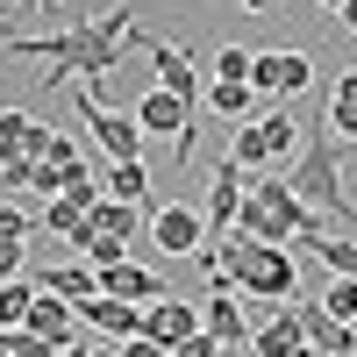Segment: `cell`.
I'll return each mask as SVG.
<instances>
[{"mask_svg":"<svg viewBox=\"0 0 357 357\" xmlns=\"http://www.w3.org/2000/svg\"><path fill=\"white\" fill-rule=\"evenodd\" d=\"M243 186H250V200H257V207H272V215H279L293 236H321V215H314V207L286 186L279 172H257V178H243Z\"/></svg>","mask_w":357,"mask_h":357,"instance_id":"cell-8","label":"cell"},{"mask_svg":"<svg viewBox=\"0 0 357 357\" xmlns=\"http://www.w3.org/2000/svg\"><path fill=\"white\" fill-rule=\"evenodd\" d=\"M0 343H8V357H65L57 343H43V336H29V329H0Z\"/></svg>","mask_w":357,"mask_h":357,"instance_id":"cell-30","label":"cell"},{"mask_svg":"<svg viewBox=\"0 0 357 357\" xmlns=\"http://www.w3.org/2000/svg\"><path fill=\"white\" fill-rule=\"evenodd\" d=\"M293 321H301L314 357H357V321H336L321 301H293Z\"/></svg>","mask_w":357,"mask_h":357,"instance_id":"cell-7","label":"cell"},{"mask_svg":"<svg viewBox=\"0 0 357 357\" xmlns=\"http://www.w3.org/2000/svg\"><path fill=\"white\" fill-rule=\"evenodd\" d=\"M250 357H314V350H307V336H301V321H293V301H286V307H272V321L250 336Z\"/></svg>","mask_w":357,"mask_h":357,"instance_id":"cell-15","label":"cell"},{"mask_svg":"<svg viewBox=\"0 0 357 357\" xmlns=\"http://www.w3.org/2000/svg\"><path fill=\"white\" fill-rule=\"evenodd\" d=\"M72 301H57V293H43L36 286V301H29V321H22V329L29 336H43V343H57V350H72Z\"/></svg>","mask_w":357,"mask_h":357,"instance_id":"cell-16","label":"cell"},{"mask_svg":"<svg viewBox=\"0 0 357 357\" xmlns=\"http://www.w3.org/2000/svg\"><path fill=\"white\" fill-rule=\"evenodd\" d=\"M243 8H250V15H272V8H279V0H243Z\"/></svg>","mask_w":357,"mask_h":357,"instance_id":"cell-40","label":"cell"},{"mask_svg":"<svg viewBox=\"0 0 357 357\" xmlns=\"http://www.w3.org/2000/svg\"><path fill=\"white\" fill-rule=\"evenodd\" d=\"M36 286L57 293V301H86V293H100V272L79 257V264H50V272H36Z\"/></svg>","mask_w":357,"mask_h":357,"instance_id":"cell-20","label":"cell"},{"mask_svg":"<svg viewBox=\"0 0 357 357\" xmlns=\"http://www.w3.org/2000/svg\"><path fill=\"white\" fill-rule=\"evenodd\" d=\"M29 301H36V279H0V329H22Z\"/></svg>","mask_w":357,"mask_h":357,"instance_id":"cell-25","label":"cell"},{"mask_svg":"<svg viewBox=\"0 0 357 357\" xmlns=\"http://www.w3.org/2000/svg\"><path fill=\"white\" fill-rule=\"evenodd\" d=\"M100 193H107V186H100V178H93V172H86V165H79V172H65V186H57V200H72V207H79V215H86V207H93Z\"/></svg>","mask_w":357,"mask_h":357,"instance_id":"cell-27","label":"cell"},{"mask_svg":"<svg viewBox=\"0 0 357 357\" xmlns=\"http://www.w3.org/2000/svg\"><path fill=\"white\" fill-rule=\"evenodd\" d=\"M0 36H8V29H0Z\"/></svg>","mask_w":357,"mask_h":357,"instance_id":"cell-44","label":"cell"},{"mask_svg":"<svg viewBox=\"0 0 357 357\" xmlns=\"http://www.w3.org/2000/svg\"><path fill=\"white\" fill-rule=\"evenodd\" d=\"M257 122H264V136H272V172H279V165H286V151H293V136H301V122H293L286 107H272V114H257Z\"/></svg>","mask_w":357,"mask_h":357,"instance_id":"cell-26","label":"cell"},{"mask_svg":"<svg viewBox=\"0 0 357 357\" xmlns=\"http://www.w3.org/2000/svg\"><path fill=\"white\" fill-rule=\"evenodd\" d=\"M114 357H172V350H165V343H151V336H129Z\"/></svg>","mask_w":357,"mask_h":357,"instance_id":"cell-36","label":"cell"},{"mask_svg":"<svg viewBox=\"0 0 357 357\" xmlns=\"http://www.w3.org/2000/svg\"><path fill=\"white\" fill-rule=\"evenodd\" d=\"M222 279L243 293V301H257V307H286V301H301L293 250H279V243H236V250L222 257Z\"/></svg>","mask_w":357,"mask_h":357,"instance_id":"cell-3","label":"cell"},{"mask_svg":"<svg viewBox=\"0 0 357 357\" xmlns=\"http://www.w3.org/2000/svg\"><path fill=\"white\" fill-rule=\"evenodd\" d=\"M336 15H343V29H350V36H357V0H343V8H336Z\"/></svg>","mask_w":357,"mask_h":357,"instance_id":"cell-39","label":"cell"},{"mask_svg":"<svg viewBox=\"0 0 357 357\" xmlns=\"http://www.w3.org/2000/svg\"><path fill=\"white\" fill-rule=\"evenodd\" d=\"M236 207H243V165L222 158V165H215V186H207V215H200L207 236H222V229L236 222Z\"/></svg>","mask_w":357,"mask_h":357,"instance_id":"cell-17","label":"cell"},{"mask_svg":"<svg viewBox=\"0 0 357 357\" xmlns=\"http://www.w3.org/2000/svg\"><path fill=\"white\" fill-rule=\"evenodd\" d=\"M200 329L215 336L222 350H236V343H250V321H243V307H236V286L215 272L207 279V307H200Z\"/></svg>","mask_w":357,"mask_h":357,"instance_id":"cell-9","label":"cell"},{"mask_svg":"<svg viewBox=\"0 0 357 357\" xmlns=\"http://www.w3.org/2000/svg\"><path fill=\"white\" fill-rule=\"evenodd\" d=\"M143 229H151V243H158V250H172V257H193V250L207 243V222L193 215V207H178V200H172V207H158Z\"/></svg>","mask_w":357,"mask_h":357,"instance_id":"cell-10","label":"cell"},{"mask_svg":"<svg viewBox=\"0 0 357 357\" xmlns=\"http://www.w3.org/2000/svg\"><path fill=\"white\" fill-rule=\"evenodd\" d=\"M29 229H36V222H29V215H22V207H8V200H0V236H8V243H22V236H29Z\"/></svg>","mask_w":357,"mask_h":357,"instance_id":"cell-35","label":"cell"},{"mask_svg":"<svg viewBox=\"0 0 357 357\" xmlns=\"http://www.w3.org/2000/svg\"><path fill=\"white\" fill-rule=\"evenodd\" d=\"M143 193H151V165H143V158H114L107 165V200L143 207Z\"/></svg>","mask_w":357,"mask_h":357,"instance_id":"cell-22","label":"cell"},{"mask_svg":"<svg viewBox=\"0 0 357 357\" xmlns=\"http://www.w3.org/2000/svg\"><path fill=\"white\" fill-rule=\"evenodd\" d=\"M50 122H36L29 107H0V158H43L50 151Z\"/></svg>","mask_w":357,"mask_h":357,"instance_id":"cell-13","label":"cell"},{"mask_svg":"<svg viewBox=\"0 0 357 357\" xmlns=\"http://www.w3.org/2000/svg\"><path fill=\"white\" fill-rule=\"evenodd\" d=\"M222 158H229V165H243V172H272V136H264V122H236Z\"/></svg>","mask_w":357,"mask_h":357,"instance_id":"cell-19","label":"cell"},{"mask_svg":"<svg viewBox=\"0 0 357 357\" xmlns=\"http://www.w3.org/2000/svg\"><path fill=\"white\" fill-rule=\"evenodd\" d=\"M314 57L307 50H250V93H307Z\"/></svg>","mask_w":357,"mask_h":357,"instance_id":"cell-5","label":"cell"},{"mask_svg":"<svg viewBox=\"0 0 357 357\" xmlns=\"http://www.w3.org/2000/svg\"><path fill=\"white\" fill-rule=\"evenodd\" d=\"M0 357H8V343H0Z\"/></svg>","mask_w":357,"mask_h":357,"instance_id":"cell-43","label":"cell"},{"mask_svg":"<svg viewBox=\"0 0 357 357\" xmlns=\"http://www.w3.org/2000/svg\"><path fill=\"white\" fill-rule=\"evenodd\" d=\"M301 129H307V143H301V158H293V165H279V178L314 207L321 222H350V186H343V165H336V136H329V122H301Z\"/></svg>","mask_w":357,"mask_h":357,"instance_id":"cell-2","label":"cell"},{"mask_svg":"<svg viewBox=\"0 0 357 357\" xmlns=\"http://www.w3.org/2000/svg\"><path fill=\"white\" fill-rule=\"evenodd\" d=\"M151 65H158V86H165V93H172V100L200 122V93H207V86H200V72H193V50H186V43L151 36Z\"/></svg>","mask_w":357,"mask_h":357,"instance_id":"cell-6","label":"cell"},{"mask_svg":"<svg viewBox=\"0 0 357 357\" xmlns=\"http://www.w3.org/2000/svg\"><path fill=\"white\" fill-rule=\"evenodd\" d=\"M200 329V307L193 301H178V293H165V301H151V307H143V336H151V343H186Z\"/></svg>","mask_w":357,"mask_h":357,"instance_id":"cell-12","label":"cell"},{"mask_svg":"<svg viewBox=\"0 0 357 357\" xmlns=\"http://www.w3.org/2000/svg\"><path fill=\"white\" fill-rule=\"evenodd\" d=\"M72 314L86 321V329H100V336H114V343H129V336H143V307H129V301H107V293H86V301H72Z\"/></svg>","mask_w":357,"mask_h":357,"instance_id":"cell-11","label":"cell"},{"mask_svg":"<svg viewBox=\"0 0 357 357\" xmlns=\"http://www.w3.org/2000/svg\"><path fill=\"white\" fill-rule=\"evenodd\" d=\"M250 100H257V93H250V79H215V86L200 93V107H215L229 129H236V122H250Z\"/></svg>","mask_w":357,"mask_h":357,"instance_id":"cell-21","label":"cell"},{"mask_svg":"<svg viewBox=\"0 0 357 357\" xmlns=\"http://www.w3.org/2000/svg\"><path fill=\"white\" fill-rule=\"evenodd\" d=\"M0 279H22V243H8V236H0Z\"/></svg>","mask_w":357,"mask_h":357,"instance_id":"cell-37","label":"cell"},{"mask_svg":"<svg viewBox=\"0 0 357 357\" xmlns=\"http://www.w3.org/2000/svg\"><path fill=\"white\" fill-rule=\"evenodd\" d=\"M329 136L357 143V65L336 79V93H329Z\"/></svg>","mask_w":357,"mask_h":357,"instance_id":"cell-23","label":"cell"},{"mask_svg":"<svg viewBox=\"0 0 357 357\" xmlns=\"http://www.w3.org/2000/svg\"><path fill=\"white\" fill-rule=\"evenodd\" d=\"M86 222H93V229L107 236V243H122V250H129L136 236H143V207H129V200H107V193H100L93 207H86Z\"/></svg>","mask_w":357,"mask_h":357,"instance_id":"cell-18","label":"cell"},{"mask_svg":"<svg viewBox=\"0 0 357 357\" xmlns=\"http://www.w3.org/2000/svg\"><path fill=\"white\" fill-rule=\"evenodd\" d=\"M314 8H343V0H314Z\"/></svg>","mask_w":357,"mask_h":357,"instance_id":"cell-42","label":"cell"},{"mask_svg":"<svg viewBox=\"0 0 357 357\" xmlns=\"http://www.w3.org/2000/svg\"><path fill=\"white\" fill-rule=\"evenodd\" d=\"M72 100H79V114H86V129L100 136L107 165H114V158H143V129H136V114H122V107L93 100V86H72Z\"/></svg>","mask_w":357,"mask_h":357,"instance_id":"cell-4","label":"cell"},{"mask_svg":"<svg viewBox=\"0 0 357 357\" xmlns=\"http://www.w3.org/2000/svg\"><path fill=\"white\" fill-rule=\"evenodd\" d=\"M172 357H229V350H222L215 336H207V329H193L186 343H172Z\"/></svg>","mask_w":357,"mask_h":357,"instance_id":"cell-34","label":"cell"},{"mask_svg":"<svg viewBox=\"0 0 357 357\" xmlns=\"http://www.w3.org/2000/svg\"><path fill=\"white\" fill-rule=\"evenodd\" d=\"M100 293H107V301H129V307H136V301L151 307V301H165V279L122 257V264H100Z\"/></svg>","mask_w":357,"mask_h":357,"instance_id":"cell-14","label":"cell"},{"mask_svg":"<svg viewBox=\"0 0 357 357\" xmlns=\"http://www.w3.org/2000/svg\"><path fill=\"white\" fill-rule=\"evenodd\" d=\"M301 243L329 264V279H357V243H343V236H301Z\"/></svg>","mask_w":357,"mask_h":357,"instance_id":"cell-24","label":"cell"},{"mask_svg":"<svg viewBox=\"0 0 357 357\" xmlns=\"http://www.w3.org/2000/svg\"><path fill=\"white\" fill-rule=\"evenodd\" d=\"M215 79H250V50H243V43H229V50L215 57Z\"/></svg>","mask_w":357,"mask_h":357,"instance_id":"cell-33","label":"cell"},{"mask_svg":"<svg viewBox=\"0 0 357 357\" xmlns=\"http://www.w3.org/2000/svg\"><path fill=\"white\" fill-rule=\"evenodd\" d=\"M65 357H114V350H100V343H72Z\"/></svg>","mask_w":357,"mask_h":357,"instance_id":"cell-38","label":"cell"},{"mask_svg":"<svg viewBox=\"0 0 357 357\" xmlns=\"http://www.w3.org/2000/svg\"><path fill=\"white\" fill-rule=\"evenodd\" d=\"M79 222H86V215H79L72 200H50V207H43V229H50V236H72Z\"/></svg>","mask_w":357,"mask_h":357,"instance_id":"cell-32","label":"cell"},{"mask_svg":"<svg viewBox=\"0 0 357 357\" xmlns=\"http://www.w3.org/2000/svg\"><path fill=\"white\" fill-rule=\"evenodd\" d=\"M57 8H65V0H36V15H57Z\"/></svg>","mask_w":357,"mask_h":357,"instance_id":"cell-41","label":"cell"},{"mask_svg":"<svg viewBox=\"0 0 357 357\" xmlns=\"http://www.w3.org/2000/svg\"><path fill=\"white\" fill-rule=\"evenodd\" d=\"M321 307H329L336 321H357V279H329V293H321Z\"/></svg>","mask_w":357,"mask_h":357,"instance_id":"cell-29","label":"cell"},{"mask_svg":"<svg viewBox=\"0 0 357 357\" xmlns=\"http://www.w3.org/2000/svg\"><path fill=\"white\" fill-rule=\"evenodd\" d=\"M136 36V15L129 8H107V15H79L65 22L57 36H0V50L8 57H29V65H57L43 72L50 86H93V100H107V79L114 65H122V43Z\"/></svg>","mask_w":357,"mask_h":357,"instance_id":"cell-1","label":"cell"},{"mask_svg":"<svg viewBox=\"0 0 357 357\" xmlns=\"http://www.w3.org/2000/svg\"><path fill=\"white\" fill-rule=\"evenodd\" d=\"M229 357H236V350H229Z\"/></svg>","mask_w":357,"mask_h":357,"instance_id":"cell-45","label":"cell"},{"mask_svg":"<svg viewBox=\"0 0 357 357\" xmlns=\"http://www.w3.org/2000/svg\"><path fill=\"white\" fill-rule=\"evenodd\" d=\"M36 165L43 158H0V193H36Z\"/></svg>","mask_w":357,"mask_h":357,"instance_id":"cell-28","label":"cell"},{"mask_svg":"<svg viewBox=\"0 0 357 357\" xmlns=\"http://www.w3.org/2000/svg\"><path fill=\"white\" fill-rule=\"evenodd\" d=\"M43 165H57V172H79L86 158H79V143H72L65 129H57V136H50V151H43Z\"/></svg>","mask_w":357,"mask_h":357,"instance_id":"cell-31","label":"cell"}]
</instances>
